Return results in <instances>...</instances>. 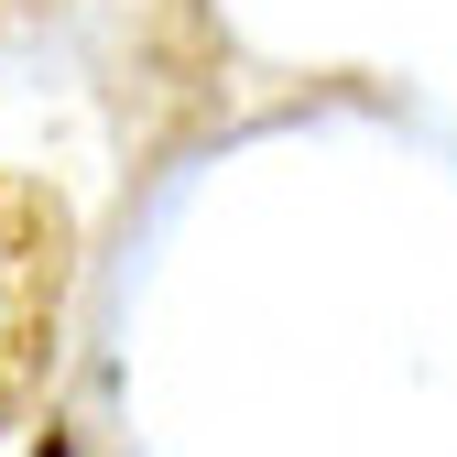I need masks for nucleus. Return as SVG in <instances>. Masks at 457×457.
I'll return each mask as SVG.
<instances>
[{
	"instance_id": "1",
	"label": "nucleus",
	"mask_w": 457,
	"mask_h": 457,
	"mask_svg": "<svg viewBox=\"0 0 457 457\" xmlns=\"http://www.w3.org/2000/svg\"><path fill=\"white\" fill-rule=\"evenodd\" d=\"M66 262L77 228L33 175H0V425H22L44 403L54 327H66Z\"/></svg>"
}]
</instances>
